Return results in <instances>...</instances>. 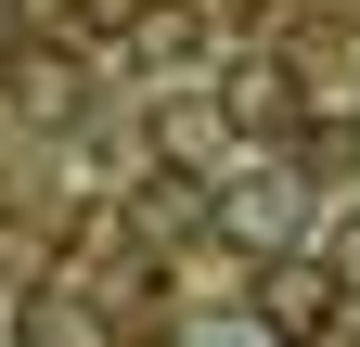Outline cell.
I'll return each mask as SVG.
<instances>
[{
    "instance_id": "cell-1",
    "label": "cell",
    "mask_w": 360,
    "mask_h": 347,
    "mask_svg": "<svg viewBox=\"0 0 360 347\" xmlns=\"http://www.w3.org/2000/svg\"><path fill=\"white\" fill-rule=\"evenodd\" d=\"M270 283H283V296H270V309H283L296 334H309V322H322V270H270Z\"/></svg>"
}]
</instances>
